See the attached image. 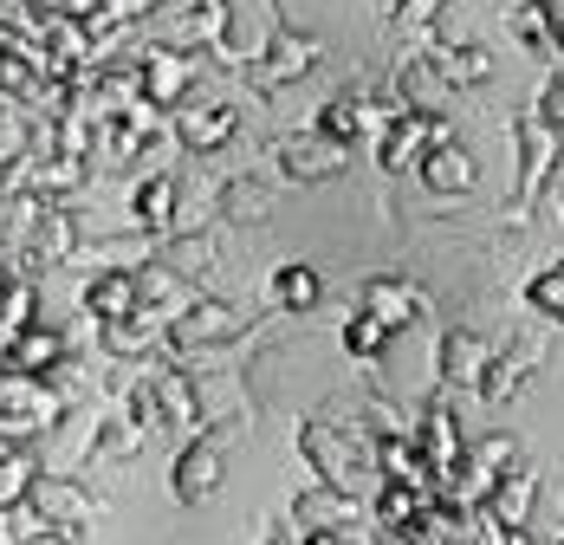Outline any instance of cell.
Masks as SVG:
<instances>
[{"instance_id":"cell-41","label":"cell","mask_w":564,"mask_h":545,"mask_svg":"<svg viewBox=\"0 0 564 545\" xmlns=\"http://www.w3.org/2000/svg\"><path fill=\"white\" fill-rule=\"evenodd\" d=\"M512 455H519V441H512V436H480V441H467V461H480V468H494V474H507Z\"/></svg>"},{"instance_id":"cell-28","label":"cell","mask_w":564,"mask_h":545,"mask_svg":"<svg viewBox=\"0 0 564 545\" xmlns=\"http://www.w3.org/2000/svg\"><path fill=\"white\" fill-rule=\"evenodd\" d=\"M46 209H53V195H40V189H26V195H7L0 202V254H26V241H33V227L46 221Z\"/></svg>"},{"instance_id":"cell-32","label":"cell","mask_w":564,"mask_h":545,"mask_svg":"<svg viewBox=\"0 0 564 545\" xmlns=\"http://www.w3.org/2000/svg\"><path fill=\"white\" fill-rule=\"evenodd\" d=\"M85 182H91V157H72V150H46V157H40V175H33V189H40V195H78V189H85Z\"/></svg>"},{"instance_id":"cell-47","label":"cell","mask_w":564,"mask_h":545,"mask_svg":"<svg viewBox=\"0 0 564 545\" xmlns=\"http://www.w3.org/2000/svg\"><path fill=\"white\" fill-rule=\"evenodd\" d=\"M558 53H564V13H558Z\"/></svg>"},{"instance_id":"cell-34","label":"cell","mask_w":564,"mask_h":545,"mask_svg":"<svg viewBox=\"0 0 564 545\" xmlns=\"http://www.w3.org/2000/svg\"><path fill=\"white\" fill-rule=\"evenodd\" d=\"M415 513H422V493L383 481L377 506H370V526H377V533H409V526H415Z\"/></svg>"},{"instance_id":"cell-31","label":"cell","mask_w":564,"mask_h":545,"mask_svg":"<svg viewBox=\"0 0 564 545\" xmlns=\"http://www.w3.org/2000/svg\"><path fill=\"white\" fill-rule=\"evenodd\" d=\"M338 338H344V357H350V364H383V351H390V338H395V331L383 325L377 312H364V306H357V312L344 319Z\"/></svg>"},{"instance_id":"cell-13","label":"cell","mask_w":564,"mask_h":545,"mask_svg":"<svg viewBox=\"0 0 564 545\" xmlns=\"http://www.w3.org/2000/svg\"><path fill=\"white\" fill-rule=\"evenodd\" d=\"M175 221H182V175H175V169H156V175H143V182L130 189V227H143V234L170 241Z\"/></svg>"},{"instance_id":"cell-35","label":"cell","mask_w":564,"mask_h":545,"mask_svg":"<svg viewBox=\"0 0 564 545\" xmlns=\"http://www.w3.org/2000/svg\"><path fill=\"white\" fill-rule=\"evenodd\" d=\"M40 481V461L26 455V448H13V455H0V513H20L26 506V493Z\"/></svg>"},{"instance_id":"cell-30","label":"cell","mask_w":564,"mask_h":545,"mask_svg":"<svg viewBox=\"0 0 564 545\" xmlns=\"http://www.w3.org/2000/svg\"><path fill=\"white\" fill-rule=\"evenodd\" d=\"M292 526H357V500L312 481L292 493Z\"/></svg>"},{"instance_id":"cell-39","label":"cell","mask_w":564,"mask_h":545,"mask_svg":"<svg viewBox=\"0 0 564 545\" xmlns=\"http://www.w3.org/2000/svg\"><path fill=\"white\" fill-rule=\"evenodd\" d=\"M519 299L539 312V319H552V325H564V267H539L525 286H519Z\"/></svg>"},{"instance_id":"cell-15","label":"cell","mask_w":564,"mask_h":545,"mask_svg":"<svg viewBox=\"0 0 564 545\" xmlns=\"http://www.w3.org/2000/svg\"><path fill=\"white\" fill-rule=\"evenodd\" d=\"M150 371H156V403H163V423H170V429H182V436H202V429H208V409H202V389H195V377H188L175 357H156Z\"/></svg>"},{"instance_id":"cell-36","label":"cell","mask_w":564,"mask_h":545,"mask_svg":"<svg viewBox=\"0 0 564 545\" xmlns=\"http://www.w3.org/2000/svg\"><path fill=\"white\" fill-rule=\"evenodd\" d=\"M26 325H40V286L33 279H7V292H0V338H13Z\"/></svg>"},{"instance_id":"cell-20","label":"cell","mask_w":564,"mask_h":545,"mask_svg":"<svg viewBox=\"0 0 564 545\" xmlns=\"http://www.w3.org/2000/svg\"><path fill=\"white\" fill-rule=\"evenodd\" d=\"M545 357V344L539 338H519V344H494V364H487V377H480V403H512V389L532 377V364Z\"/></svg>"},{"instance_id":"cell-1","label":"cell","mask_w":564,"mask_h":545,"mask_svg":"<svg viewBox=\"0 0 564 545\" xmlns=\"http://www.w3.org/2000/svg\"><path fill=\"white\" fill-rule=\"evenodd\" d=\"M299 461L312 468V481L332 493H364V474L377 468L370 461V436H364V423L357 429H344V423H332V416H305L299 423Z\"/></svg>"},{"instance_id":"cell-29","label":"cell","mask_w":564,"mask_h":545,"mask_svg":"<svg viewBox=\"0 0 564 545\" xmlns=\"http://www.w3.org/2000/svg\"><path fill=\"white\" fill-rule=\"evenodd\" d=\"M267 292H273L280 312H312L325 299V279H318V267H305V260H280L273 279H267Z\"/></svg>"},{"instance_id":"cell-44","label":"cell","mask_w":564,"mask_h":545,"mask_svg":"<svg viewBox=\"0 0 564 545\" xmlns=\"http://www.w3.org/2000/svg\"><path fill=\"white\" fill-rule=\"evenodd\" d=\"M58 13H65V20H85V26H91V20L105 13V0H58Z\"/></svg>"},{"instance_id":"cell-9","label":"cell","mask_w":564,"mask_h":545,"mask_svg":"<svg viewBox=\"0 0 564 545\" xmlns=\"http://www.w3.org/2000/svg\"><path fill=\"white\" fill-rule=\"evenodd\" d=\"M221 474H227V429H202V436L182 441V455L170 468V493L182 506H202L208 493L221 488Z\"/></svg>"},{"instance_id":"cell-24","label":"cell","mask_w":564,"mask_h":545,"mask_svg":"<svg viewBox=\"0 0 564 545\" xmlns=\"http://www.w3.org/2000/svg\"><path fill=\"white\" fill-rule=\"evenodd\" d=\"M558 0H512L507 7V26H512V40L525 46V53H539V58H558Z\"/></svg>"},{"instance_id":"cell-33","label":"cell","mask_w":564,"mask_h":545,"mask_svg":"<svg viewBox=\"0 0 564 545\" xmlns=\"http://www.w3.org/2000/svg\"><path fill=\"white\" fill-rule=\"evenodd\" d=\"M215 209H221L227 221H267L273 195H267V182H253V175H227V182H215Z\"/></svg>"},{"instance_id":"cell-12","label":"cell","mask_w":564,"mask_h":545,"mask_svg":"<svg viewBox=\"0 0 564 545\" xmlns=\"http://www.w3.org/2000/svg\"><path fill=\"white\" fill-rule=\"evenodd\" d=\"M487 364H494V344L480 331H467V325L442 331V344H435V377H442V389H480Z\"/></svg>"},{"instance_id":"cell-42","label":"cell","mask_w":564,"mask_h":545,"mask_svg":"<svg viewBox=\"0 0 564 545\" xmlns=\"http://www.w3.org/2000/svg\"><path fill=\"white\" fill-rule=\"evenodd\" d=\"M163 0H105V13L91 20V26H137L143 13H156Z\"/></svg>"},{"instance_id":"cell-45","label":"cell","mask_w":564,"mask_h":545,"mask_svg":"<svg viewBox=\"0 0 564 545\" xmlns=\"http://www.w3.org/2000/svg\"><path fill=\"white\" fill-rule=\"evenodd\" d=\"M260 545H299V526H292V513H285V520H273V526H267V539Z\"/></svg>"},{"instance_id":"cell-11","label":"cell","mask_w":564,"mask_h":545,"mask_svg":"<svg viewBox=\"0 0 564 545\" xmlns=\"http://www.w3.org/2000/svg\"><path fill=\"white\" fill-rule=\"evenodd\" d=\"M170 130H175V143L188 150V157H215V150H227L234 143V130H240V110L221 105V98H188V105H175L170 110Z\"/></svg>"},{"instance_id":"cell-3","label":"cell","mask_w":564,"mask_h":545,"mask_svg":"<svg viewBox=\"0 0 564 545\" xmlns=\"http://www.w3.org/2000/svg\"><path fill=\"white\" fill-rule=\"evenodd\" d=\"M65 389L53 377H26V371H0V436L13 448H26L33 436H46L65 423Z\"/></svg>"},{"instance_id":"cell-27","label":"cell","mask_w":564,"mask_h":545,"mask_svg":"<svg viewBox=\"0 0 564 545\" xmlns=\"http://www.w3.org/2000/svg\"><path fill=\"white\" fill-rule=\"evenodd\" d=\"M72 254H78V221H72V209H46V221L33 227V241H26V254H20V260L72 267Z\"/></svg>"},{"instance_id":"cell-10","label":"cell","mask_w":564,"mask_h":545,"mask_svg":"<svg viewBox=\"0 0 564 545\" xmlns=\"http://www.w3.org/2000/svg\"><path fill=\"white\" fill-rule=\"evenodd\" d=\"M273 157H280V175L285 182H332V175H344V163H350V150L344 143H332L325 130H285L280 143H273Z\"/></svg>"},{"instance_id":"cell-43","label":"cell","mask_w":564,"mask_h":545,"mask_svg":"<svg viewBox=\"0 0 564 545\" xmlns=\"http://www.w3.org/2000/svg\"><path fill=\"white\" fill-rule=\"evenodd\" d=\"M539 117H545V124H552V130H558L564 137V72H552V78H545V92H539Z\"/></svg>"},{"instance_id":"cell-14","label":"cell","mask_w":564,"mask_h":545,"mask_svg":"<svg viewBox=\"0 0 564 545\" xmlns=\"http://www.w3.org/2000/svg\"><path fill=\"white\" fill-rule=\"evenodd\" d=\"M137 65H143V98L150 105H188V85H195V58L175 53V46H137Z\"/></svg>"},{"instance_id":"cell-23","label":"cell","mask_w":564,"mask_h":545,"mask_svg":"<svg viewBox=\"0 0 564 545\" xmlns=\"http://www.w3.org/2000/svg\"><path fill=\"white\" fill-rule=\"evenodd\" d=\"M539 493H545V474H539V468H507L500 488L487 493V513H494L500 526H532Z\"/></svg>"},{"instance_id":"cell-21","label":"cell","mask_w":564,"mask_h":545,"mask_svg":"<svg viewBox=\"0 0 564 545\" xmlns=\"http://www.w3.org/2000/svg\"><path fill=\"white\" fill-rule=\"evenodd\" d=\"M143 441H150V429L117 403V409H105L98 416V429H91V441H85V461L91 468H111V461H130V455H143Z\"/></svg>"},{"instance_id":"cell-26","label":"cell","mask_w":564,"mask_h":545,"mask_svg":"<svg viewBox=\"0 0 564 545\" xmlns=\"http://www.w3.org/2000/svg\"><path fill=\"white\" fill-rule=\"evenodd\" d=\"M429 65H435V78L442 85H487L494 78V53L487 46H448V40H429Z\"/></svg>"},{"instance_id":"cell-46","label":"cell","mask_w":564,"mask_h":545,"mask_svg":"<svg viewBox=\"0 0 564 545\" xmlns=\"http://www.w3.org/2000/svg\"><path fill=\"white\" fill-rule=\"evenodd\" d=\"M7 279H13V272H7V254H0V292H7Z\"/></svg>"},{"instance_id":"cell-7","label":"cell","mask_w":564,"mask_h":545,"mask_svg":"<svg viewBox=\"0 0 564 545\" xmlns=\"http://www.w3.org/2000/svg\"><path fill=\"white\" fill-rule=\"evenodd\" d=\"M20 513H33V520H46V526H65V533H85V526H98L111 506H105V493H91L85 481H72V474H40Z\"/></svg>"},{"instance_id":"cell-22","label":"cell","mask_w":564,"mask_h":545,"mask_svg":"<svg viewBox=\"0 0 564 545\" xmlns=\"http://www.w3.org/2000/svg\"><path fill=\"white\" fill-rule=\"evenodd\" d=\"M65 357H72V344H65V338H58L46 319L7 338V371H26V377H53Z\"/></svg>"},{"instance_id":"cell-18","label":"cell","mask_w":564,"mask_h":545,"mask_svg":"<svg viewBox=\"0 0 564 545\" xmlns=\"http://www.w3.org/2000/svg\"><path fill=\"white\" fill-rule=\"evenodd\" d=\"M170 338V312H156V306H137V312H123L111 325H98V344H105V357H150L156 344Z\"/></svg>"},{"instance_id":"cell-25","label":"cell","mask_w":564,"mask_h":545,"mask_svg":"<svg viewBox=\"0 0 564 545\" xmlns=\"http://www.w3.org/2000/svg\"><path fill=\"white\" fill-rule=\"evenodd\" d=\"M415 175H422L429 195H467V189H474V157L448 137V143H435V150L415 163Z\"/></svg>"},{"instance_id":"cell-5","label":"cell","mask_w":564,"mask_h":545,"mask_svg":"<svg viewBox=\"0 0 564 545\" xmlns=\"http://www.w3.org/2000/svg\"><path fill=\"white\" fill-rule=\"evenodd\" d=\"M318 53H325V40H318V33H305V26H285V20H273V33L260 40V53L247 58L240 72H247V85H253L260 98H273V92H285L292 78H305V72L318 65Z\"/></svg>"},{"instance_id":"cell-6","label":"cell","mask_w":564,"mask_h":545,"mask_svg":"<svg viewBox=\"0 0 564 545\" xmlns=\"http://www.w3.org/2000/svg\"><path fill=\"white\" fill-rule=\"evenodd\" d=\"M448 137H454V124L435 105H409L390 130L377 137V163H383V175H409V169L422 163L435 143H448Z\"/></svg>"},{"instance_id":"cell-17","label":"cell","mask_w":564,"mask_h":545,"mask_svg":"<svg viewBox=\"0 0 564 545\" xmlns=\"http://www.w3.org/2000/svg\"><path fill=\"white\" fill-rule=\"evenodd\" d=\"M137 306H143V292H137V267L85 272V286H78V312H85V319H98V325H111V319L137 312Z\"/></svg>"},{"instance_id":"cell-38","label":"cell","mask_w":564,"mask_h":545,"mask_svg":"<svg viewBox=\"0 0 564 545\" xmlns=\"http://www.w3.org/2000/svg\"><path fill=\"white\" fill-rule=\"evenodd\" d=\"M312 130H325L332 143H344V150H357V137H364V117H357V98H350V92H338V98H325V110L312 117Z\"/></svg>"},{"instance_id":"cell-8","label":"cell","mask_w":564,"mask_h":545,"mask_svg":"<svg viewBox=\"0 0 564 545\" xmlns=\"http://www.w3.org/2000/svg\"><path fill=\"white\" fill-rule=\"evenodd\" d=\"M448 396L454 389H435V396L422 403V416H415V441H422V455H429V468H435V500H442L448 481L467 468V436H460V416H454Z\"/></svg>"},{"instance_id":"cell-40","label":"cell","mask_w":564,"mask_h":545,"mask_svg":"<svg viewBox=\"0 0 564 545\" xmlns=\"http://www.w3.org/2000/svg\"><path fill=\"white\" fill-rule=\"evenodd\" d=\"M0 520H7L13 545H78V533H65V526H46V520H33V513H0Z\"/></svg>"},{"instance_id":"cell-16","label":"cell","mask_w":564,"mask_h":545,"mask_svg":"<svg viewBox=\"0 0 564 545\" xmlns=\"http://www.w3.org/2000/svg\"><path fill=\"white\" fill-rule=\"evenodd\" d=\"M357 306H364V312H377L390 331H409L422 312H429V292H422V286H409V279H395V272H370V279H364V292H357Z\"/></svg>"},{"instance_id":"cell-2","label":"cell","mask_w":564,"mask_h":545,"mask_svg":"<svg viewBox=\"0 0 564 545\" xmlns=\"http://www.w3.org/2000/svg\"><path fill=\"white\" fill-rule=\"evenodd\" d=\"M507 143H512V195H507V215L512 227H525V215L539 209V195L552 189V175L564 163V143L558 130L539 117V110H519L507 124Z\"/></svg>"},{"instance_id":"cell-19","label":"cell","mask_w":564,"mask_h":545,"mask_svg":"<svg viewBox=\"0 0 564 545\" xmlns=\"http://www.w3.org/2000/svg\"><path fill=\"white\" fill-rule=\"evenodd\" d=\"M156 234H143V227H130V234H105V241H78V254H72V267L78 272H105V267H143V260H156Z\"/></svg>"},{"instance_id":"cell-4","label":"cell","mask_w":564,"mask_h":545,"mask_svg":"<svg viewBox=\"0 0 564 545\" xmlns=\"http://www.w3.org/2000/svg\"><path fill=\"white\" fill-rule=\"evenodd\" d=\"M253 325V312L247 306H234V299H215V292H195L182 312L170 319V338H163V351L170 357H195V351H215V344H234L240 331Z\"/></svg>"},{"instance_id":"cell-37","label":"cell","mask_w":564,"mask_h":545,"mask_svg":"<svg viewBox=\"0 0 564 545\" xmlns=\"http://www.w3.org/2000/svg\"><path fill=\"white\" fill-rule=\"evenodd\" d=\"M123 409H130V416H137V423L150 429V441L170 429V423H163V403H156V371H150V364H143L137 377L123 383Z\"/></svg>"}]
</instances>
